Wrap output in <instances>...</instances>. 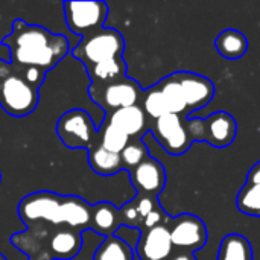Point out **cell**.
I'll use <instances>...</instances> for the list:
<instances>
[{"label": "cell", "instance_id": "1", "mask_svg": "<svg viewBox=\"0 0 260 260\" xmlns=\"http://www.w3.org/2000/svg\"><path fill=\"white\" fill-rule=\"evenodd\" d=\"M2 44L9 49L11 64L43 72L52 70L70 52L66 35L53 34L40 24H29L21 18L12 23V30Z\"/></svg>", "mask_w": 260, "mask_h": 260}, {"label": "cell", "instance_id": "2", "mask_svg": "<svg viewBox=\"0 0 260 260\" xmlns=\"http://www.w3.org/2000/svg\"><path fill=\"white\" fill-rule=\"evenodd\" d=\"M40 101V91L24 78L21 69L0 59V107L14 117L34 113Z\"/></svg>", "mask_w": 260, "mask_h": 260}, {"label": "cell", "instance_id": "3", "mask_svg": "<svg viewBox=\"0 0 260 260\" xmlns=\"http://www.w3.org/2000/svg\"><path fill=\"white\" fill-rule=\"evenodd\" d=\"M125 49L123 37L119 30L111 27H104L90 35L82 37V40L72 49V55L78 58L85 69L99 62L122 58Z\"/></svg>", "mask_w": 260, "mask_h": 260}, {"label": "cell", "instance_id": "4", "mask_svg": "<svg viewBox=\"0 0 260 260\" xmlns=\"http://www.w3.org/2000/svg\"><path fill=\"white\" fill-rule=\"evenodd\" d=\"M56 134L69 149H91L99 139L96 123L81 108L69 110L58 119Z\"/></svg>", "mask_w": 260, "mask_h": 260}, {"label": "cell", "instance_id": "5", "mask_svg": "<svg viewBox=\"0 0 260 260\" xmlns=\"http://www.w3.org/2000/svg\"><path fill=\"white\" fill-rule=\"evenodd\" d=\"M61 198L62 195L46 190L30 193L20 201L18 216L27 227L34 224H44L58 229Z\"/></svg>", "mask_w": 260, "mask_h": 260}, {"label": "cell", "instance_id": "6", "mask_svg": "<svg viewBox=\"0 0 260 260\" xmlns=\"http://www.w3.org/2000/svg\"><path fill=\"white\" fill-rule=\"evenodd\" d=\"M64 15L69 29L78 35H90L104 29L108 15L105 2H64Z\"/></svg>", "mask_w": 260, "mask_h": 260}, {"label": "cell", "instance_id": "7", "mask_svg": "<svg viewBox=\"0 0 260 260\" xmlns=\"http://www.w3.org/2000/svg\"><path fill=\"white\" fill-rule=\"evenodd\" d=\"M88 93L91 101L98 104L105 114L120 108L139 105V101L143 96L139 82L129 78H123L102 88H88Z\"/></svg>", "mask_w": 260, "mask_h": 260}, {"label": "cell", "instance_id": "8", "mask_svg": "<svg viewBox=\"0 0 260 260\" xmlns=\"http://www.w3.org/2000/svg\"><path fill=\"white\" fill-rule=\"evenodd\" d=\"M149 129L152 131L161 148L171 155L184 154L193 143L186 129V116H178L172 113L165 114L163 117L152 120Z\"/></svg>", "mask_w": 260, "mask_h": 260}, {"label": "cell", "instance_id": "9", "mask_svg": "<svg viewBox=\"0 0 260 260\" xmlns=\"http://www.w3.org/2000/svg\"><path fill=\"white\" fill-rule=\"evenodd\" d=\"M166 225L172 245L177 248L192 253L203 248L207 242V229L204 222L193 215L183 213L177 218H169Z\"/></svg>", "mask_w": 260, "mask_h": 260}, {"label": "cell", "instance_id": "10", "mask_svg": "<svg viewBox=\"0 0 260 260\" xmlns=\"http://www.w3.org/2000/svg\"><path fill=\"white\" fill-rule=\"evenodd\" d=\"M174 245L166 224L140 232L136 245V254L140 260H169L172 257Z\"/></svg>", "mask_w": 260, "mask_h": 260}, {"label": "cell", "instance_id": "11", "mask_svg": "<svg viewBox=\"0 0 260 260\" xmlns=\"http://www.w3.org/2000/svg\"><path fill=\"white\" fill-rule=\"evenodd\" d=\"M174 75L183 90L189 113L204 108L213 99L215 85L209 78L192 72H178Z\"/></svg>", "mask_w": 260, "mask_h": 260}, {"label": "cell", "instance_id": "12", "mask_svg": "<svg viewBox=\"0 0 260 260\" xmlns=\"http://www.w3.org/2000/svg\"><path fill=\"white\" fill-rule=\"evenodd\" d=\"M129 178L139 195H148L154 198L158 197L166 184L165 168L158 160L152 157H148L143 163L129 171Z\"/></svg>", "mask_w": 260, "mask_h": 260}, {"label": "cell", "instance_id": "13", "mask_svg": "<svg viewBox=\"0 0 260 260\" xmlns=\"http://www.w3.org/2000/svg\"><path fill=\"white\" fill-rule=\"evenodd\" d=\"M104 122L120 129L131 140H140L145 131L149 128L148 117L140 105H133L126 108H120L105 114Z\"/></svg>", "mask_w": 260, "mask_h": 260}, {"label": "cell", "instance_id": "14", "mask_svg": "<svg viewBox=\"0 0 260 260\" xmlns=\"http://www.w3.org/2000/svg\"><path fill=\"white\" fill-rule=\"evenodd\" d=\"M238 133L236 120L225 111H218L204 119V142L215 148H227L235 142Z\"/></svg>", "mask_w": 260, "mask_h": 260}, {"label": "cell", "instance_id": "15", "mask_svg": "<svg viewBox=\"0 0 260 260\" xmlns=\"http://www.w3.org/2000/svg\"><path fill=\"white\" fill-rule=\"evenodd\" d=\"M82 248V232L58 227L55 229L47 241V253L50 259L72 260L75 259Z\"/></svg>", "mask_w": 260, "mask_h": 260}, {"label": "cell", "instance_id": "16", "mask_svg": "<svg viewBox=\"0 0 260 260\" xmlns=\"http://www.w3.org/2000/svg\"><path fill=\"white\" fill-rule=\"evenodd\" d=\"M90 218H91V206L78 198V197H66L61 198L59 206V227H67L73 230H85L90 229Z\"/></svg>", "mask_w": 260, "mask_h": 260}, {"label": "cell", "instance_id": "17", "mask_svg": "<svg viewBox=\"0 0 260 260\" xmlns=\"http://www.w3.org/2000/svg\"><path fill=\"white\" fill-rule=\"evenodd\" d=\"M122 225V215L120 209L114 204L102 201L91 206V218H90V229L105 238L114 236L117 229Z\"/></svg>", "mask_w": 260, "mask_h": 260}, {"label": "cell", "instance_id": "18", "mask_svg": "<svg viewBox=\"0 0 260 260\" xmlns=\"http://www.w3.org/2000/svg\"><path fill=\"white\" fill-rule=\"evenodd\" d=\"M87 72L91 81L90 88H102L126 78V64L123 58H116L90 66L87 67Z\"/></svg>", "mask_w": 260, "mask_h": 260}, {"label": "cell", "instance_id": "19", "mask_svg": "<svg viewBox=\"0 0 260 260\" xmlns=\"http://www.w3.org/2000/svg\"><path fill=\"white\" fill-rule=\"evenodd\" d=\"M88 165L94 174L102 177L116 175L123 169L120 154L110 152L101 145H94L91 149H88Z\"/></svg>", "mask_w": 260, "mask_h": 260}, {"label": "cell", "instance_id": "20", "mask_svg": "<svg viewBox=\"0 0 260 260\" xmlns=\"http://www.w3.org/2000/svg\"><path fill=\"white\" fill-rule=\"evenodd\" d=\"M216 50L227 59H239L247 53L248 40L247 37L236 29L222 30L215 40Z\"/></svg>", "mask_w": 260, "mask_h": 260}, {"label": "cell", "instance_id": "21", "mask_svg": "<svg viewBox=\"0 0 260 260\" xmlns=\"http://www.w3.org/2000/svg\"><path fill=\"white\" fill-rule=\"evenodd\" d=\"M158 87V90L161 91L163 98H165V102L168 105V110L169 113L172 114H178V116H186L189 114L187 111V105H186V101H184V94H183V90L175 78V75H171V76H166L163 78L158 84H155Z\"/></svg>", "mask_w": 260, "mask_h": 260}, {"label": "cell", "instance_id": "22", "mask_svg": "<svg viewBox=\"0 0 260 260\" xmlns=\"http://www.w3.org/2000/svg\"><path fill=\"white\" fill-rule=\"evenodd\" d=\"M218 260H253L251 244L241 235H229L221 241Z\"/></svg>", "mask_w": 260, "mask_h": 260}, {"label": "cell", "instance_id": "23", "mask_svg": "<svg viewBox=\"0 0 260 260\" xmlns=\"http://www.w3.org/2000/svg\"><path fill=\"white\" fill-rule=\"evenodd\" d=\"M93 260H134V250L117 236H108L94 251Z\"/></svg>", "mask_w": 260, "mask_h": 260}, {"label": "cell", "instance_id": "24", "mask_svg": "<svg viewBox=\"0 0 260 260\" xmlns=\"http://www.w3.org/2000/svg\"><path fill=\"white\" fill-rule=\"evenodd\" d=\"M98 134H99L98 145H101L102 148H105L107 151L114 152V154H120L126 148V145L131 142V139L126 134H123L120 129H117L105 122L101 123V131Z\"/></svg>", "mask_w": 260, "mask_h": 260}, {"label": "cell", "instance_id": "25", "mask_svg": "<svg viewBox=\"0 0 260 260\" xmlns=\"http://www.w3.org/2000/svg\"><path fill=\"white\" fill-rule=\"evenodd\" d=\"M236 206L242 213L260 218V183H245L236 198Z\"/></svg>", "mask_w": 260, "mask_h": 260}, {"label": "cell", "instance_id": "26", "mask_svg": "<svg viewBox=\"0 0 260 260\" xmlns=\"http://www.w3.org/2000/svg\"><path fill=\"white\" fill-rule=\"evenodd\" d=\"M142 98H143L142 108H143L146 117H149L151 120H157V119L163 117L165 114H169L165 98H163V94H161V91L158 90L157 85L146 90Z\"/></svg>", "mask_w": 260, "mask_h": 260}, {"label": "cell", "instance_id": "27", "mask_svg": "<svg viewBox=\"0 0 260 260\" xmlns=\"http://www.w3.org/2000/svg\"><path fill=\"white\" fill-rule=\"evenodd\" d=\"M148 157H149L148 148L145 146V143L142 140H131L126 145V148L120 152L122 166L128 172L133 171L134 168H137L140 163H143Z\"/></svg>", "mask_w": 260, "mask_h": 260}, {"label": "cell", "instance_id": "28", "mask_svg": "<svg viewBox=\"0 0 260 260\" xmlns=\"http://www.w3.org/2000/svg\"><path fill=\"white\" fill-rule=\"evenodd\" d=\"M20 69H21L24 78L27 79V82H30L35 88L41 87V84L44 82V78H46V72H43L40 69H35V67H20Z\"/></svg>", "mask_w": 260, "mask_h": 260}, {"label": "cell", "instance_id": "29", "mask_svg": "<svg viewBox=\"0 0 260 260\" xmlns=\"http://www.w3.org/2000/svg\"><path fill=\"white\" fill-rule=\"evenodd\" d=\"M247 183H260V161L250 169L247 175Z\"/></svg>", "mask_w": 260, "mask_h": 260}, {"label": "cell", "instance_id": "30", "mask_svg": "<svg viewBox=\"0 0 260 260\" xmlns=\"http://www.w3.org/2000/svg\"><path fill=\"white\" fill-rule=\"evenodd\" d=\"M169 260H197L190 253H181V254H177V256H172Z\"/></svg>", "mask_w": 260, "mask_h": 260}, {"label": "cell", "instance_id": "31", "mask_svg": "<svg viewBox=\"0 0 260 260\" xmlns=\"http://www.w3.org/2000/svg\"><path fill=\"white\" fill-rule=\"evenodd\" d=\"M0 260H6V257H5V256H3L2 253H0Z\"/></svg>", "mask_w": 260, "mask_h": 260}, {"label": "cell", "instance_id": "32", "mask_svg": "<svg viewBox=\"0 0 260 260\" xmlns=\"http://www.w3.org/2000/svg\"><path fill=\"white\" fill-rule=\"evenodd\" d=\"M0 181H2V174H0Z\"/></svg>", "mask_w": 260, "mask_h": 260}]
</instances>
